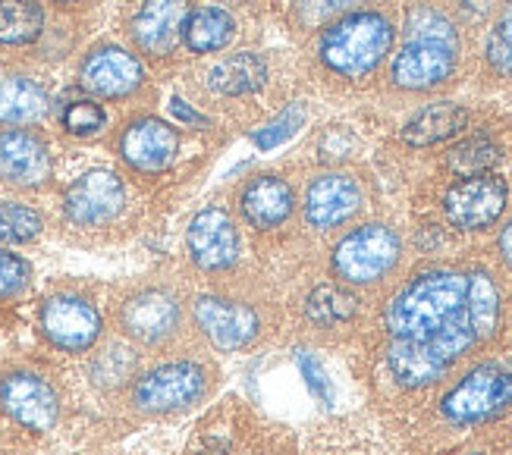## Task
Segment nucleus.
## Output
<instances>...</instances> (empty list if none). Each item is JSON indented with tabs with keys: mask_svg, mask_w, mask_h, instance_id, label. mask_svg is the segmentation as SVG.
Instances as JSON below:
<instances>
[{
	"mask_svg": "<svg viewBox=\"0 0 512 455\" xmlns=\"http://www.w3.org/2000/svg\"><path fill=\"white\" fill-rule=\"evenodd\" d=\"M267 82V63L258 54H230L211 70V88L227 98H246Z\"/></svg>",
	"mask_w": 512,
	"mask_h": 455,
	"instance_id": "nucleus-24",
	"label": "nucleus"
},
{
	"mask_svg": "<svg viewBox=\"0 0 512 455\" xmlns=\"http://www.w3.org/2000/svg\"><path fill=\"white\" fill-rule=\"evenodd\" d=\"M465 314L475 327L478 339H491L500 324V289L487 270L469 273V289H465Z\"/></svg>",
	"mask_w": 512,
	"mask_h": 455,
	"instance_id": "nucleus-25",
	"label": "nucleus"
},
{
	"mask_svg": "<svg viewBox=\"0 0 512 455\" xmlns=\"http://www.w3.org/2000/svg\"><path fill=\"white\" fill-rule=\"evenodd\" d=\"M60 126L76 139H88V135H98L107 126V113L92 98H73L60 110Z\"/></svg>",
	"mask_w": 512,
	"mask_h": 455,
	"instance_id": "nucleus-30",
	"label": "nucleus"
},
{
	"mask_svg": "<svg viewBox=\"0 0 512 455\" xmlns=\"http://www.w3.org/2000/svg\"><path fill=\"white\" fill-rule=\"evenodd\" d=\"M469 273L428 270L415 277L387 308V330L393 339H428L447 327L465 308Z\"/></svg>",
	"mask_w": 512,
	"mask_h": 455,
	"instance_id": "nucleus-1",
	"label": "nucleus"
},
{
	"mask_svg": "<svg viewBox=\"0 0 512 455\" xmlns=\"http://www.w3.org/2000/svg\"><path fill=\"white\" fill-rule=\"evenodd\" d=\"M44 230V220L38 211L26 208V204L4 201L0 204V245H26L38 239Z\"/></svg>",
	"mask_w": 512,
	"mask_h": 455,
	"instance_id": "nucleus-29",
	"label": "nucleus"
},
{
	"mask_svg": "<svg viewBox=\"0 0 512 455\" xmlns=\"http://www.w3.org/2000/svg\"><path fill=\"white\" fill-rule=\"evenodd\" d=\"M38 324L44 339L60 352H88L101 339L98 308L76 292H57L41 305Z\"/></svg>",
	"mask_w": 512,
	"mask_h": 455,
	"instance_id": "nucleus-6",
	"label": "nucleus"
},
{
	"mask_svg": "<svg viewBox=\"0 0 512 455\" xmlns=\"http://www.w3.org/2000/svg\"><path fill=\"white\" fill-rule=\"evenodd\" d=\"M399 252V236L384 223H365L359 230L346 233L337 248H333V270L337 277L352 286H368L384 280L396 267Z\"/></svg>",
	"mask_w": 512,
	"mask_h": 455,
	"instance_id": "nucleus-4",
	"label": "nucleus"
},
{
	"mask_svg": "<svg viewBox=\"0 0 512 455\" xmlns=\"http://www.w3.org/2000/svg\"><path fill=\"white\" fill-rule=\"evenodd\" d=\"M32 283V267L26 258H19L7 248H0V302H10L16 295H22Z\"/></svg>",
	"mask_w": 512,
	"mask_h": 455,
	"instance_id": "nucleus-33",
	"label": "nucleus"
},
{
	"mask_svg": "<svg viewBox=\"0 0 512 455\" xmlns=\"http://www.w3.org/2000/svg\"><path fill=\"white\" fill-rule=\"evenodd\" d=\"M57 4H73V0H57Z\"/></svg>",
	"mask_w": 512,
	"mask_h": 455,
	"instance_id": "nucleus-39",
	"label": "nucleus"
},
{
	"mask_svg": "<svg viewBox=\"0 0 512 455\" xmlns=\"http://www.w3.org/2000/svg\"><path fill=\"white\" fill-rule=\"evenodd\" d=\"M44 32V10L38 0H0V48L32 44Z\"/></svg>",
	"mask_w": 512,
	"mask_h": 455,
	"instance_id": "nucleus-26",
	"label": "nucleus"
},
{
	"mask_svg": "<svg viewBox=\"0 0 512 455\" xmlns=\"http://www.w3.org/2000/svg\"><path fill=\"white\" fill-rule=\"evenodd\" d=\"M506 208V182L494 173L465 176L443 195V214L456 230L475 233L500 220Z\"/></svg>",
	"mask_w": 512,
	"mask_h": 455,
	"instance_id": "nucleus-8",
	"label": "nucleus"
},
{
	"mask_svg": "<svg viewBox=\"0 0 512 455\" xmlns=\"http://www.w3.org/2000/svg\"><path fill=\"white\" fill-rule=\"evenodd\" d=\"M359 204H362V192L349 176L324 173L318 179H311V186L305 192V220L315 230H333V226H343L346 220H352Z\"/></svg>",
	"mask_w": 512,
	"mask_h": 455,
	"instance_id": "nucleus-18",
	"label": "nucleus"
},
{
	"mask_svg": "<svg viewBox=\"0 0 512 455\" xmlns=\"http://www.w3.org/2000/svg\"><path fill=\"white\" fill-rule=\"evenodd\" d=\"M512 408V364H478L440 399L450 424H484Z\"/></svg>",
	"mask_w": 512,
	"mask_h": 455,
	"instance_id": "nucleus-3",
	"label": "nucleus"
},
{
	"mask_svg": "<svg viewBox=\"0 0 512 455\" xmlns=\"http://www.w3.org/2000/svg\"><path fill=\"white\" fill-rule=\"evenodd\" d=\"M145 82L142 63L129 51L117 48V44H98L95 51H88L79 66V85L95 98H129L132 91Z\"/></svg>",
	"mask_w": 512,
	"mask_h": 455,
	"instance_id": "nucleus-11",
	"label": "nucleus"
},
{
	"mask_svg": "<svg viewBox=\"0 0 512 455\" xmlns=\"http://www.w3.org/2000/svg\"><path fill=\"white\" fill-rule=\"evenodd\" d=\"M302 120H305L302 107H289L286 113H280V117L271 126H264L261 132H255V145L258 148H277L280 142L293 139L296 129L302 126Z\"/></svg>",
	"mask_w": 512,
	"mask_h": 455,
	"instance_id": "nucleus-34",
	"label": "nucleus"
},
{
	"mask_svg": "<svg viewBox=\"0 0 512 455\" xmlns=\"http://www.w3.org/2000/svg\"><path fill=\"white\" fill-rule=\"evenodd\" d=\"M456 70V48L440 41H409L390 63V79L396 88L425 91L447 82Z\"/></svg>",
	"mask_w": 512,
	"mask_h": 455,
	"instance_id": "nucleus-14",
	"label": "nucleus"
},
{
	"mask_svg": "<svg viewBox=\"0 0 512 455\" xmlns=\"http://www.w3.org/2000/svg\"><path fill=\"white\" fill-rule=\"evenodd\" d=\"M500 252H503V261L512 267V220L503 226V233H500Z\"/></svg>",
	"mask_w": 512,
	"mask_h": 455,
	"instance_id": "nucleus-38",
	"label": "nucleus"
},
{
	"mask_svg": "<svg viewBox=\"0 0 512 455\" xmlns=\"http://www.w3.org/2000/svg\"><path fill=\"white\" fill-rule=\"evenodd\" d=\"M180 154V132L170 123L142 117L132 120L120 135V157L139 173H161Z\"/></svg>",
	"mask_w": 512,
	"mask_h": 455,
	"instance_id": "nucleus-12",
	"label": "nucleus"
},
{
	"mask_svg": "<svg viewBox=\"0 0 512 455\" xmlns=\"http://www.w3.org/2000/svg\"><path fill=\"white\" fill-rule=\"evenodd\" d=\"M195 321L211 343L224 352L249 346L261 327L258 314L249 305L217 299V295H202V299L195 302Z\"/></svg>",
	"mask_w": 512,
	"mask_h": 455,
	"instance_id": "nucleus-16",
	"label": "nucleus"
},
{
	"mask_svg": "<svg viewBox=\"0 0 512 455\" xmlns=\"http://www.w3.org/2000/svg\"><path fill=\"white\" fill-rule=\"evenodd\" d=\"M0 408L29 430H51L60 418L57 390L35 371H10L0 377Z\"/></svg>",
	"mask_w": 512,
	"mask_h": 455,
	"instance_id": "nucleus-9",
	"label": "nucleus"
},
{
	"mask_svg": "<svg viewBox=\"0 0 512 455\" xmlns=\"http://www.w3.org/2000/svg\"><path fill=\"white\" fill-rule=\"evenodd\" d=\"M54 176V157L38 132L10 126L0 129V182L10 189H41Z\"/></svg>",
	"mask_w": 512,
	"mask_h": 455,
	"instance_id": "nucleus-7",
	"label": "nucleus"
},
{
	"mask_svg": "<svg viewBox=\"0 0 512 455\" xmlns=\"http://www.w3.org/2000/svg\"><path fill=\"white\" fill-rule=\"evenodd\" d=\"M393 48V22L377 10L346 13L330 22L318 41V57L330 73L362 79L374 73Z\"/></svg>",
	"mask_w": 512,
	"mask_h": 455,
	"instance_id": "nucleus-2",
	"label": "nucleus"
},
{
	"mask_svg": "<svg viewBox=\"0 0 512 455\" xmlns=\"http://www.w3.org/2000/svg\"><path fill=\"white\" fill-rule=\"evenodd\" d=\"M189 252L192 261L205 270H227L239 261V230L224 208L198 211L189 223Z\"/></svg>",
	"mask_w": 512,
	"mask_h": 455,
	"instance_id": "nucleus-13",
	"label": "nucleus"
},
{
	"mask_svg": "<svg viewBox=\"0 0 512 455\" xmlns=\"http://www.w3.org/2000/svg\"><path fill=\"white\" fill-rule=\"evenodd\" d=\"M120 324L142 346H158L180 327V305L164 289H142L123 305Z\"/></svg>",
	"mask_w": 512,
	"mask_h": 455,
	"instance_id": "nucleus-15",
	"label": "nucleus"
},
{
	"mask_svg": "<svg viewBox=\"0 0 512 455\" xmlns=\"http://www.w3.org/2000/svg\"><path fill=\"white\" fill-rule=\"evenodd\" d=\"M465 123H469V110L453 101H437V104L421 107L403 126V142L412 148H431L459 135Z\"/></svg>",
	"mask_w": 512,
	"mask_h": 455,
	"instance_id": "nucleus-20",
	"label": "nucleus"
},
{
	"mask_svg": "<svg viewBox=\"0 0 512 455\" xmlns=\"http://www.w3.org/2000/svg\"><path fill=\"white\" fill-rule=\"evenodd\" d=\"M387 364L396 383L409 386V390L431 386L450 371V364H443L425 343H418V339H393L387 349Z\"/></svg>",
	"mask_w": 512,
	"mask_h": 455,
	"instance_id": "nucleus-21",
	"label": "nucleus"
},
{
	"mask_svg": "<svg viewBox=\"0 0 512 455\" xmlns=\"http://www.w3.org/2000/svg\"><path fill=\"white\" fill-rule=\"evenodd\" d=\"M305 311L311 317V324H318V327H340V324H346L349 317L355 314V299H352V292H346L343 286L324 283L318 289H311L308 302H305Z\"/></svg>",
	"mask_w": 512,
	"mask_h": 455,
	"instance_id": "nucleus-28",
	"label": "nucleus"
},
{
	"mask_svg": "<svg viewBox=\"0 0 512 455\" xmlns=\"http://www.w3.org/2000/svg\"><path fill=\"white\" fill-rule=\"evenodd\" d=\"M208 390V371L198 361H167L132 383V405L148 415H167L195 405Z\"/></svg>",
	"mask_w": 512,
	"mask_h": 455,
	"instance_id": "nucleus-5",
	"label": "nucleus"
},
{
	"mask_svg": "<svg viewBox=\"0 0 512 455\" xmlns=\"http://www.w3.org/2000/svg\"><path fill=\"white\" fill-rule=\"evenodd\" d=\"M126 204L123 179L114 170H88L63 195V214L76 226H104L114 220Z\"/></svg>",
	"mask_w": 512,
	"mask_h": 455,
	"instance_id": "nucleus-10",
	"label": "nucleus"
},
{
	"mask_svg": "<svg viewBox=\"0 0 512 455\" xmlns=\"http://www.w3.org/2000/svg\"><path fill=\"white\" fill-rule=\"evenodd\" d=\"M186 22V0H142L129 22L136 48L148 57H164L176 48V38Z\"/></svg>",
	"mask_w": 512,
	"mask_h": 455,
	"instance_id": "nucleus-17",
	"label": "nucleus"
},
{
	"mask_svg": "<svg viewBox=\"0 0 512 455\" xmlns=\"http://www.w3.org/2000/svg\"><path fill=\"white\" fill-rule=\"evenodd\" d=\"M355 4H359V0H302V13L308 22H321V19L352 10Z\"/></svg>",
	"mask_w": 512,
	"mask_h": 455,
	"instance_id": "nucleus-36",
	"label": "nucleus"
},
{
	"mask_svg": "<svg viewBox=\"0 0 512 455\" xmlns=\"http://www.w3.org/2000/svg\"><path fill=\"white\" fill-rule=\"evenodd\" d=\"M500 164V148L491 135H469L462 139L459 145L450 148L447 154V167L456 176H481V173H491Z\"/></svg>",
	"mask_w": 512,
	"mask_h": 455,
	"instance_id": "nucleus-27",
	"label": "nucleus"
},
{
	"mask_svg": "<svg viewBox=\"0 0 512 455\" xmlns=\"http://www.w3.org/2000/svg\"><path fill=\"white\" fill-rule=\"evenodd\" d=\"M406 32H409V41H440V44H450V48H456L453 22L443 13L431 10V7H415L409 13Z\"/></svg>",
	"mask_w": 512,
	"mask_h": 455,
	"instance_id": "nucleus-31",
	"label": "nucleus"
},
{
	"mask_svg": "<svg viewBox=\"0 0 512 455\" xmlns=\"http://www.w3.org/2000/svg\"><path fill=\"white\" fill-rule=\"evenodd\" d=\"M173 113H176V117H183L186 123H195V126H208V120H205V117H198L195 110H186L180 98H173Z\"/></svg>",
	"mask_w": 512,
	"mask_h": 455,
	"instance_id": "nucleus-37",
	"label": "nucleus"
},
{
	"mask_svg": "<svg viewBox=\"0 0 512 455\" xmlns=\"http://www.w3.org/2000/svg\"><path fill=\"white\" fill-rule=\"evenodd\" d=\"M236 35V22L233 16L224 10V7H198L192 13H186V22H183V44L192 51V54H214L220 48H227Z\"/></svg>",
	"mask_w": 512,
	"mask_h": 455,
	"instance_id": "nucleus-23",
	"label": "nucleus"
},
{
	"mask_svg": "<svg viewBox=\"0 0 512 455\" xmlns=\"http://www.w3.org/2000/svg\"><path fill=\"white\" fill-rule=\"evenodd\" d=\"M487 63L494 66V73L512 76V4L503 10L491 38H487Z\"/></svg>",
	"mask_w": 512,
	"mask_h": 455,
	"instance_id": "nucleus-32",
	"label": "nucleus"
},
{
	"mask_svg": "<svg viewBox=\"0 0 512 455\" xmlns=\"http://www.w3.org/2000/svg\"><path fill=\"white\" fill-rule=\"evenodd\" d=\"M296 195L289 189V182L280 176H255L239 195V208L255 230H274L286 223L293 214Z\"/></svg>",
	"mask_w": 512,
	"mask_h": 455,
	"instance_id": "nucleus-19",
	"label": "nucleus"
},
{
	"mask_svg": "<svg viewBox=\"0 0 512 455\" xmlns=\"http://www.w3.org/2000/svg\"><path fill=\"white\" fill-rule=\"evenodd\" d=\"M51 101L35 79L4 76L0 79V123L4 126H35L48 117Z\"/></svg>",
	"mask_w": 512,
	"mask_h": 455,
	"instance_id": "nucleus-22",
	"label": "nucleus"
},
{
	"mask_svg": "<svg viewBox=\"0 0 512 455\" xmlns=\"http://www.w3.org/2000/svg\"><path fill=\"white\" fill-rule=\"evenodd\" d=\"M299 371H302V377L308 380V386H311V393H315L324 405H330V383H327V377H324V371H321V364L311 358L308 352H299Z\"/></svg>",
	"mask_w": 512,
	"mask_h": 455,
	"instance_id": "nucleus-35",
	"label": "nucleus"
}]
</instances>
